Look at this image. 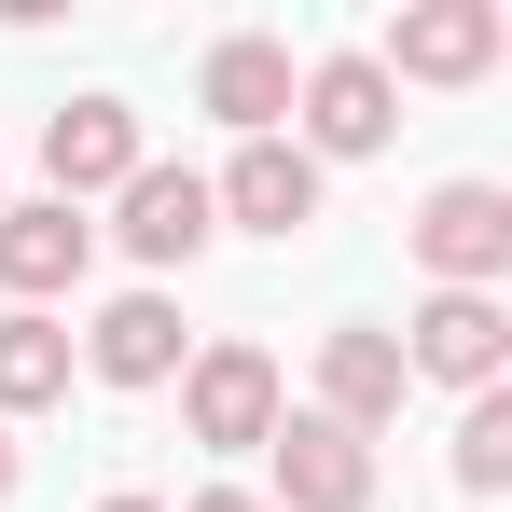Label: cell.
Masks as SVG:
<instances>
[{"label": "cell", "instance_id": "obj_15", "mask_svg": "<svg viewBox=\"0 0 512 512\" xmlns=\"http://www.w3.org/2000/svg\"><path fill=\"white\" fill-rule=\"evenodd\" d=\"M457 485H471V499L512 485V388H471V416H457Z\"/></svg>", "mask_w": 512, "mask_h": 512}, {"label": "cell", "instance_id": "obj_16", "mask_svg": "<svg viewBox=\"0 0 512 512\" xmlns=\"http://www.w3.org/2000/svg\"><path fill=\"white\" fill-rule=\"evenodd\" d=\"M194 512H263V499H250V485H208V499H194Z\"/></svg>", "mask_w": 512, "mask_h": 512}, {"label": "cell", "instance_id": "obj_17", "mask_svg": "<svg viewBox=\"0 0 512 512\" xmlns=\"http://www.w3.org/2000/svg\"><path fill=\"white\" fill-rule=\"evenodd\" d=\"M0 499H14V429H0Z\"/></svg>", "mask_w": 512, "mask_h": 512}, {"label": "cell", "instance_id": "obj_8", "mask_svg": "<svg viewBox=\"0 0 512 512\" xmlns=\"http://www.w3.org/2000/svg\"><path fill=\"white\" fill-rule=\"evenodd\" d=\"M84 263H97L84 208H56V194H42V208H0V291H14L28 319H42L56 291H84Z\"/></svg>", "mask_w": 512, "mask_h": 512}, {"label": "cell", "instance_id": "obj_3", "mask_svg": "<svg viewBox=\"0 0 512 512\" xmlns=\"http://www.w3.org/2000/svg\"><path fill=\"white\" fill-rule=\"evenodd\" d=\"M180 429L222 443V457L277 443V360H263V346H194V374H180Z\"/></svg>", "mask_w": 512, "mask_h": 512}, {"label": "cell", "instance_id": "obj_2", "mask_svg": "<svg viewBox=\"0 0 512 512\" xmlns=\"http://www.w3.org/2000/svg\"><path fill=\"white\" fill-rule=\"evenodd\" d=\"M263 457H277V499H263V512H374V443L333 429L319 402H305V416H277Z\"/></svg>", "mask_w": 512, "mask_h": 512}, {"label": "cell", "instance_id": "obj_6", "mask_svg": "<svg viewBox=\"0 0 512 512\" xmlns=\"http://www.w3.org/2000/svg\"><path fill=\"white\" fill-rule=\"evenodd\" d=\"M388 346H402V374H443V388H499L512 319H499V291H429V305H416V333H388Z\"/></svg>", "mask_w": 512, "mask_h": 512}, {"label": "cell", "instance_id": "obj_9", "mask_svg": "<svg viewBox=\"0 0 512 512\" xmlns=\"http://www.w3.org/2000/svg\"><path fill=\"white\" fill-rule=\"evenodd\" d=\"M208 208H236L250 236H305L319 222V153L305 139H236V167L208 180Z\"/></svg>", "mask_w": 512, "mask_h": 512}, {"label": "cell", "instance_id": "obj_11", "mask_svg": "<svg viewBox=\"0 0 512 512\" xmlns=\"http://www.w3.org/2000/svg\"><path fill=\"white\" fill-rule=\"evenodd\" d=\"M402 388H416V374H402V346H388V333H319V416H333V429L374 443V429L402 416Z\"/></svg>", "mask_w": 512, "mask_h": 512}, {"label": "cell", "instance_id": "obj_13", "mask_svg": "<svg viewBox=\"0 0 512 512\" xmlns=\"http://www.w3.org/2000/svg\"><path fill=\"white\" fill-rule=\"evenodd\" d=\"M84 374H111V388H167V374H180V305H167V291H125V305L84 333Z\"/></svg>", "mask_w": 512, "mask_h": 512}, {"label": "cell", "instance_id": "obj_10", "mask_svg": "<svg viewBox=\"0 0 512 512\" xmlns=\"http://www.w3.org/2000/svg\"><path fill=\"white\" fill-rule=\"evenodd\" d=\"M111 236L153 263V277H167V263H194L208 236H222V208H208V180H194V167H139V180H125V222H111Z\"/></svg>", "mask_w": 512, "mask_h": 512}, {"label": "cell", "instance_id": "obj_12", "mask_svg": "<svg viewBox=\"0 0 512 512\" xmlns=\"http://www.w3.org/2000/svg\"><path fill=\"white\" fill-rule=\"evenodd\" d=\"M194 111H222L236 139H277V111H291V42H222V56L194 70Z\"/></svg>", "mask_w": 512, "mask_h": 512}, {"label": "cell", "instance_id": "obj_1", "mask_svg": "<svg viewBox=\"0 0 512 512\" xmlns=\"http://www.w3.org/2000/svg\"><path fill=\"white\" fill-rule=\"evenodd\" d=\"M416 263L443 277V291H499L512 277V194L499 180H443L416 208Z\"/></svg>", "mask_w": 512, "mask_h": 512}, {"label": "cell", "instance_id": "obj_18", "mask_svg": "<svg viewBox=\"0 0 512 512\" xmlns=\"http://www.w3.org/2000/svg\"><path fill=\"white\" fill-rule=\"evenodd\" d=\"M97 512H167V499H97Z\"/></svg>", "mask_w": 512, "mask_h": 512}, {"label": "cell", "instance_id": "obj_14", "mask_svg": "<svg viewBox=\"0 0 512 512\" xmlns=\"http://www.w3.org/2000/svg\"><path fill=\"white\" fill-rule=\"evenodd\" d=\"M42 402H70V333L56 319H0V416H42Z\"/></svg>", "mask_w": 512, "mask_h": 512}, {"label": "cell", "instance_id": "obj_7", "mask_svg": "<svg viewBox=\"0 0 512 512\" xmlns=\"http://www.w3.org/2000/svg\"><path fill=\"white\" fill-rule=\"evenodd\" d=\"M42 180H56V208L125 194V180H139V111H125V97H70V111L42 125Z\"/></svg>", "mask_w": 512, "mask_h": 512}, {"label": "cell", "instance_id": "obj_5", "mask_svg": "<svg viewBox=\"0 0 512 512\" xmlns=\"http://www.w3.org/2000/svg\"><path fill=\"white\" fill-rule=\"evenodd\" d=\"M291 111H305V153H388V139H402V84H388L374 56H319V70L291 84Z\"/></svg>", "mask_w": 512, "mask_h": 512}, {"label": "cell", "instance_id": "obj_4", "mask_svg": "<svg viewBox=\"0 0 512 512\" xmlns=\"http://www.w3.org/2000/svg\"><path fill=\"white\" fill-rule=\"evenodd\" d=\"M374 70L388 84H471V70H499V0H402Z\"/></svg>", "mask_w": 512, "mask_h": 512}]
</instances>
